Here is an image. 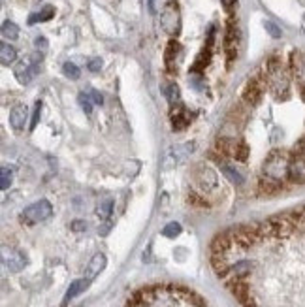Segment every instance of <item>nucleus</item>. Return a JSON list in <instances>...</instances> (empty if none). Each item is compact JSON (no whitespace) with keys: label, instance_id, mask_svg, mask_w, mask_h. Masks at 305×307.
<instances>
[{"label":"nucleus","instance_id":"1","mask_svg":"<svg viewBox=\"0 0 305 307\" xmlns=\"http://www.w3.org/2000/svg\"><path fill=\"white\" fill-rule=\"evenodd\" d=\"M288 162H290V155H286L285 151L275 149L270 153L262 168L268 188H279L283 185V181L288 177Z\"/></svg>","mask_w":305,"mask_h":307},{"label":"nucleus","instance_id":"2","mask_svg":"<svg viewBox=\"0 0 305 307\" xmlns=\"http://www.w3.org/2000/svg\"><path fill=\"white\" fill-rule=\"evenodd\" d=\"M268 85H270V91H272V94L277 100L288 98V94H290V81H288L286 70L283 68L281 60L275 59V57L268 62Z\"/></svg>","mask_w":305,"mask_h":307},{"label":"nucleus","instance_id":"3","mask_svg":"<svg viewBox=\"0 0 305 307\" xmlns=\"http://www.w3.org/2000/svg\"><path fill=\"white\" fill-rule=\"evenodd\" d=\"M42 59H44V55L42 53H34V55H30L27 60H21L19 64L15 66V78H17V81L23 83V85L30 83V81L38 75V72H40Z\"/></svg>","mask_w":305,"mask_h":307},{"label":"nucleus","instance_id":"4","mask_svg":"<svg viewBox=\"0 0 305 307\" xmlns=\"http://www.w3.org/2000/svg\"><path fill=\"white\" fill-rule=\"evenodd\" d=\"M51 215H53V206L47 200H38L21 213V220L27 222V224H36V222L47 220Z\"/></svg>","mask_w":305,"mask_h":307},{"label":"nucleus","instance_id":"5","mask_svg":"<svg viewBox=\"0 0 305 307\" xmlns=\"http://www.w3.org/2000/svg\"><path fill=\"white\" fill-rule=\"evenodd\" d=\"M288 179H290L292 183H299V185H303L305 183V155L296 153V151H292L290 153Z\"/></svg>","mask_w":305,"mask_h":307},{"label":"nucleus","instance_id":"6","mask_svg":"<svg viewBox=\"0 0 305 307\" xmlns=\"http://www.w3.org/2000/svg\"><path fill=\"white\" fill-rule=\"evenodd\" d=\"M2 262H4V266H6L10 272L17 274V272L25 270V266H27V256L21 253V251H17V249L4 247L2 249Z\"/></svg>","mask_w":305,"mask_h":307},{"label":"nucleus","instance_id":"7","mask_svg":"<svg viewBox=\"0 0 305 307\" xmlns=\"http://www.w3.org/2000/svg\"><path fill=\"white\" fill-rule=\"evenodd\" d=\"M194 181L202 193H209L213 188L217 187V175L213 172L211 168L207 166H198L196 172H194Z\"/></svg>","mask_w":305,"mask_h":307},{"label":"nucleus","instance_id":"8","mask_svg":"<svg viewBox=\"0 0 305 307\" xmlns=\"http://www.w3.org/2000/svg\"><path fill=\"white\" fill-rule=\"evenodd\" d=\"M28 119V107L19 104V106L12 107V111H10V125L14 128L15 132H21L23 128H25V123Z\"/></svg>","mask_w":305,"mask_h":307},{"label":"nucleus","instance_id":"9","mask_svg":"<svg viewBox=\"0 0 305 307\" xmlns=\"http://www.w3.org/2000/svg\"><path fill=\"white\" fill-rule=\"evenodd\" d=\"M107 264V258L104 253H96L91 258V262H89V266H87V272H85V277L87 279L93 281L96 275H100L102 272H104V267H106Z\"/></svg>","mask_w":305,"mask_h":307},{"label":"nucleus","instance_id":"10","mask_svg":"<svg viewBox=\"0 0 305 307\" xmlns=\"http://www.w3.org/2000/svg\"><path fill=\"white\" fill-rule=\"evenodd\" d=\"M172 123H173V128H175V130H183V128L190 123V115H188V111H185V109H183V106H181V104H173Z\"/></svg>","mask_w":305,"mask_h":307},{"label":"nucleus","instance_id":"11","mask_svg":"<svg viewBox=\"0 0 305 307\" xmlns=\"http://www.w3.org/2000/svg\"><path fill=\"white\" fill-rule=\"evenodd\" d=\"M252 270H254V264L251 260H239L228 267V274L232 275L234 279H243V277L251 274Z\"/></svg>","mask_w":305,"mask_h":307},{"label":"nucleus","instance_id":"12","mask_svg":"<svg viewBox=\"0 0 305 307\" xmlns=\"http://www.w3.org/2000/svg\"><path fill=\"white\" fill-rule=\"evenodd\" d=\"M89 285H91V279H87V277L72 281V285L68 287L66 294H64V303H68L70 300H73V298H75V296H80L81 292H85Z\"/></svg>","mask_w":305,"mask_h":307},{"label":"nucleus","instance_id":"13","mask_svg":"<svg viewBox=\"0 0 305 307\" xmlns=\"http://www.w3.org/2000/svg\"><path fill=\"white\" fill-rule=\"evenodd\" d=\"M15 59H17V49L14 46H10V44H6V42H2L0 44V62H2V66L14 64Z\"/></svg>","mask_w":305,"mask_h":307},{"label":"nucleus","instance_id":"14","mask_svg":"<svg viewBox=\"0 0 305 307\" xmlns=\"http://www.w3.org/2000/svg\"><path fill=\"white\" fill-rule=\"evenodd\" d=\"M226 51H228V59L230 60L238 53V32L234 30V25L228 28V34H226Z\"/></svg>","mask_w":305,"mask_h":307},{"label":"nucleus","instance_id":"15","mask_svg":"<svg viewBox=\"0 0 305 307\" xmlns=\"http://www.w3.org/2000/svg\"><path fill=\"white\" fill-rule=\"evenodd\" d=\"M113 213V200L111 198H104V200L98 202V206H96V215H98L100 219L107 220L111 217Z\"/></svg>","mask_w":305,"mask_h":307},{"label":"nucleus","instance_id":"16","mask_svg":"<svg viewBox=\"0 0 305 307\" xmlns=\"http://www.w3.org/2000/svg\"><path fill=\"white\" fill-rule=\"evenodd\" d=\"M0 32H2V38H4V40H17V38H19V27H17L15 23H12V21H4Z\"/></svg>","mask_w":305,"mask_h":307},{"label":"nucleus","instance_id":"17","mask_svg":"<svg viewBox=\"0 0 305 307\" xmlns=\"http://www.w3.org/2000/svg\"><path fill=\"white\" fill-rule=\"evenodd\" d=\"M53 15H55V8L53 6H46L40 14H32L30 17H28V25H34V23H38V21H40V23H42V21H49Z\"/></svg>","mask_w":305,"mask_h":307},{"label":"nucleus","instance_id":"18","mask_svg":"<svg viewBox=\"0 0 305 307\" xmlns=\"http://www.w3.org/2000/svg\"><path fill=\"white\" fill-rule=\"evenodd\" d=\"M220 172H222V174H224L228 179L232 181L234 185H243V175L239 174L236 168L228 166V164H222V166H220Z\"/></svg>","mask_w":305,"mask_h":307},{"label":"nucleus","instance_id":"19","mask_svg":"<svg viewBox=\"0 0 305 307\" xmlns=\"http://www.w3.org/2000/svg\"><path fill=\"white\" fill-rule=\"evenodd\" d=\"M12 183H14V170L4 166L0 170V188H2V190H8V188L12 187Z\"/></svg>","mask_w":305,"mask_h":307},{"label":"nucleus","instance_id":"20","mask_svg":"<svg viewBox=\"0 0 305 307\" xmlns=\"http://www.w3.org/2000/svg\"><path fill=\"white\" fill-rule=\"evenodd\" d=\"M260 94H262V89L256 81L249 83V87L245 89V100L249 102H258L260 100Z\"/></svg>","mask_w":305,"mask_h":307},{"label":"nucleus","instance_id":"21","mask_svg":"<svg viewBox=\"0 0 305 307\" xmlns=\"http://www.w3.org/2000/svg\"><path fill=\"white\" fill-rule=\"evenodd\" d=\"M296 73H298L299 81H301V87H305V55H296Z\"/></svg>","mask_w":305,"mask_h":307},{"label":"nucleus","instance_id":"22","mask_svg":"<svg viewBox=\"0 0 305 307\" xmlns=\"http://www.w3.org/2000/svg\"><path fill=\"white\" fill-rule=\"evenodd\" d=\"M181 224L179 222H168L166 226H164V230H162V236H166V238H177V236L181 234Z\"/></svg>","mask_w":305,"mask_h":307},{"label":"nucleus","instance_id":"23","mask_svg":"<svg viewBox=\"0 0 305 307\" xmlns=\"http://www.w3.org/2000/svg\"><path fill=\"white\" fill-rule=\"evenodd\" d=\"M62 72H64V75L66 78H70V80H80V68L75 66L73 62H64V66H62Z\"/></svg>","mask_w":305,"mask_h":307},{"label":"nucleus","instance_id":"24","mask_svg":"<svg viewBox=\"0 0 305 307\" xmlns=\"http://www.w3.org/2000/svg\"><path fill=\"white\" fill-rule=\"evenodd\" d=\"M264 27H265V30H268V34L272 36V38H281L283 36V32H281V28L273 23V21H265L264 23Z\"/></svg>","mask_w":305,"mask_h":307},{"label":"nucleus","instance_id":"25","mask_svg":"<svg viewBox=\"0 0 305 307\" xmlns=\"http://www.w3.org/2000/svg\"><path fill=\"white\" fill-rule=\"evenodd\" d=\"M91 94H85V93H81L80 94V104H81V107L85 109V113L87 115H91V111H93V104H91Z\"/></svg>","mask_w":305,"mask_h":307},{"label":"nucleus","instance_id":"26","mask_svg":"<svg viewBox=\"0 0 305 307\" xmlns=\"http://www.w3.org/2000/svg\"><path fill=\"white\" fill-rule=\"evenodd\" d=\"M40 113H42V102L38 100L36 104H34L32 119H30V130H34V128H36V125H38V119H40Z\"/></svg>","mask_w":305,"mask_h":307},{"label":"nucleus","instance_id":"27","mask_svg":"<svg viewBox=\"0 0 305 307\" xmlns=\"http://www.w3.org/2000/svg\"><path fill=\"white\" fill-rule=\"evenodd\" d=\"M72 230L73 232H83V230H87V222L85 220H73Z\"/></svg>","mask_w":305,"mask_h":307},{"label":"nucleus","instance_id":"28","mask_svg":"<svg viewBox=\"0 0 305 307\" xmlns=\"http://www.w3.org/2000/svg\"><path fill=\"white\" fill-rule=\"evenodd\" d=\"M100 68H102V60H100V59H91V60H89V70H91V72H98Z\"/></svg>","mask_w":305,"mask_h":307},{"label":"nucleus","instance_id":"29","mask_svg":"<svg viewBox=\"0 0 305 307\" xmlns=\"http://www.w3.org/2000/svg\"><path fill=\"white\" fill-rule=\"evenodd\" d=\"M91 98H93V102L94 104H98V106L104 104V98H102V94H100L98 91H91Z\"/></svg>","mask_w":305,"mask_h":307},{"label":"nucleus","instance_id":"30","mask_svg":"<svg viewBox=\"0 0 305 307\" xmlns=\"http://www.w3.org/2000/svg\"><path fill=\"white\" fill-rule=\"evenodd\" d=\"M109 230H111V222H109V219H107L106 222H104V224H102V226L98 228V234H100V236H106L107 232H109Z\"/></svg>","mask_w":305,"mask_h":307},{"label":"nucleus","instance_id":"31","mask_svg":"<svg viewBox=\"0 0 305 307\" xmlns=\"http://www.w3.org/2000/svg\"><path fill=\"white\" fill-rule=\"evenodd\" d=\"M34 46L38 47V49H47V40L44 36H38V38L34 40Z\"/></svg>","mask_w":305,"mask_h":307},{"label":"nucleus","instance_id":"32","mask_svg":"<svg viewBox=\"0 0 305 307\" xmlns=\"http://www.w3.org/2000/svg\"><path fill=\"white\" fill-rule=\"evenodd\" d=\"M294 151L296 153H301V155H305V136L301 138V140L296 143V147H294Z\"/></svg>","mask_w":305,"mask_h":307},{"label":"nucleus","instance_id":"33","mask_svg":"<svg viewBox=\"0 0 305 307\" xmlns=\"http://www.w3.org/2000/svg\"><path fill=\"white\" fill-rule=\"evenodd\" d=\"M236 2H238V0H222V4H224L226 10H232V8L236 6Z\"/></svg>","mask_w":305,"mask_h":307},{"label":"nucleus","instance_id":"34","mask_svg":"<svg viewBox=\"0 0 305 307\" xmlns=\"http://www.w3.org/2000/svg\"><path fill=\"white\" fill-rule=\"evenodd\" d=\"M147 6H149V12H151V14L157 12V8H155V0H147Z\"/></svg>","mask_w":305,"mask_h":307}]
</instances>
